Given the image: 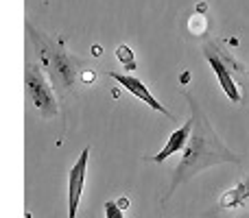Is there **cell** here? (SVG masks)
<instances>
[{
    "label": "cell",
    "instance_id": "obj_9",
    "mask_svg": "<svg viewBox=\"0 0 249 218\" xmlns=\"http://www.w3.org/2000/svg\"><path fill=\"white\" fill-rule=\"evenodd\" d=\"M105 218H124L123 207L118 205V201H107L105 203Z\"/></svg>",
    "mask_w": 249,
    "mask_h": 218
},
{
    "label": "cell",
    "instance_id": "obj_7",
    "mask_svg": "<svg viewBox=\"0 0 249 218\" xmlns=\"http://www.w3.org/2000/svg\"><path fill=\"white\" fill-rule=\"evenodd\" d=\"M193 127H195V122H193V118H190L188 122H184L179 129H177V131H173L171 137H168V142H166V146H164V149L160 151L158 155H153V157H149V159H151V162L162 164L164 159H168L171 155H175L177 151L186 149V144H188L190 135H193Z\"/></svg>",
    "mask_w": 249,
    "mask_h": 218
},
{
    "label": "cell",
    "instance_id": "obj_5",
    "mask_svg": "<svg viewBox=\"0 0 249 218\" xmlns=\"http://www.w3.org/2000/svg\"><path fill=\"white\" fill-rule=\"evenodd\" d=\"M203 55H206L210 68L214 70L216 79H219V83H221V90L228 94V99L232 101L234 105H238L241 103V90H238V85L234 83L232 74H230V70H228V64H225L223 57L219 55L214 44H206V46H203Z\"/></svg>",
    "mask_w": 249,
    "mask_h": 218
},
{
    "label": "cell",
    "instance_id": "obj_6",
    "mask_svg": "<svg viewBox=\"0 0 249 218\" xmlns=\"http://www.w3.org/2000/svg\"><path fill=\"white\" fill-rule=\"evenodd\" d=\"M107 77L109 79H114V81L118 83V85L123 87V90H127L129 94H133L136 99H140L144 105H149L153 111H160V114H164L166 118H173V114L168 111L166 107H164L162 103H160L158 99H155L153 94L149 92V87L144 85V83L140 81V79H136V77H131V74H123V72H114V70H109L107 72Z\"/></svg>",
    "mask_w": 249,
    "mask_h": 218
},
{
    "label": "cell",
    "instance_id": "obj_2",
    "mask_svg": "<svg viewBox=\"0 0 249 218\" xmlns=\"http://www.w3.org/2000/svg\"><path fill=\"white\" fill-rule=\"evenodd\" d=\"M24 29H26V37H29L31 46L35 48L39 66L46 72V77L51 79L55 92H59V94L72 92L74 85H77L79 72L83 68V61L77 59L74 55H70L57 39H53L51 35L35 29L31 22H26Z\"/></svg>",
    "mask_w": 249,
    "mask_h": 218
},
{
    "label": "cell",
    "instance_id": "obj_10",
    "mask_svg": "<svg viewBox=\"0 0 249 218\" xmlns=\"http://www.w3.org/2000/svg\"><path fill=\"white\" fill-rule=\"evenodd\" d=\"M247 72H249V70H247Z\"/></svg>",
    "mask_w": 249,
    "mask_h": 218
},
{
    "label": "cell",
    "instance_id": "obj_3",
    "mask_svg": "<svg viewBox=\"0 0 249 218\" xmlns=\"http://www.w3.org/2000/svg\"><path fill=\"white\" fill-rule=\"evenodd\" d=\"M24 87H26V96L33 103V107L37 109V114L42 118H55L57 111H59L57 101H55V87H53L51 79L46 77V72L42 70L39 64L26 61Z\"/></svg>",
    "mask_w": 249,
    "mask_h": 218
},
{
    "label": "cell",
    "instance_id": "obj_8",
    "mask_svg": "<svg viewBox=\"0 0 249 218\" xmlns=\"http://www.w3.org/2000/svg\"><path fill=\"white\" fill-rule=\"evenodd\" d=\"M245 201H249V177L245 181L236 185V188L228 190L219 201V210H232V207H241L245 205Z\"/></svg>",
    "mask_w": 249,
    "mask_h": 218
},
{
    "label": "cell",
    "instance_id": "obj_1",
    "mask_svg": "<svg viewBox=\"0 0 249 218\" xmlns=\"http://www.w3.org/2000/svg\"><path fill=\"white\" fill-rule=\"evenodd\" d=\"M186 101L190 103V111H193V135H190L188 144L184 149V157H181L179 166L173 172V181L171 188H168V194L164 197L166 201L168 197L175 194V190L179 185H184L188 179H193L199 170L208 166H216V164H241V155H236L232 149L221 142V137L216 135V131L212 129L210 120H208L206 111L199 107V103L193 99V96L186 92Z\"/></svg>",
    "mask_w": 249,
    "mask_h": 218
},
{
    "label": "cell",
    "instance_id": "obj_4",
    "mask_svg": "<svg viewBox=\"0 0 249 218\" xmlns=\"http://www.w3.org/2000/svg\"><path fill=\"white\" fill-rule=\"evenodd\" d=\"M88 157H90V146L81 151L79 159L74 162V166L70 168L68 177V218H77V207L81 201L83 185H86V172H88Z\"/></svg>",
    "mask_w": 249,
    "mask_h": 218
}]
</instances>
